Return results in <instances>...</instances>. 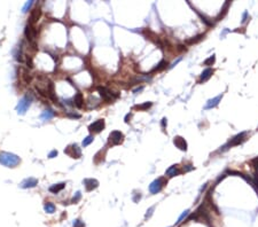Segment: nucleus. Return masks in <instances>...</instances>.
<instances>
[{
    "label": "nucleus",
    "mask_w": 258,
    "mask_h": 227,
    "mask_svg": "<svg viewBox=\"0 0 258 227\" xmlns=\"http://www.w3.org/2000/svg\"><path fill=\"white\" fill-rule=\"evenodd\" d=\"M21 163V158L12 153H0V164L6 168H15Z\"/></svg>",
    "instance_id": "nucleus-1"
},
{
    "label": "nucleus",
    "mask_w": 258,
    "mask_h": 227,
    "mask_svg": "<svg viewBox=\"0 0 258 227\" xmlns=\"http://www.w3.org/2000/svg\"><path fill=\"white\" fill-rule=\"evenodd\" d=\"M31 102H32V98H31V96H29V95L23 96L22 99L20 100V102L17 103V106H16V111H17V114H18V115H24V114L27 112L28 108L30 107Z\"/></svg>",
    "instance_id": "nucleus-2"
},
{
    "label": "nucleus",
    "mask_w": 258,
    "mask_h": 227,
    "mask_svg": "<svg viewBox=\"0 0 258 227\" xmlns=\"http://www.w3.org/2000/svg\"><path fill=\"white\" fill-rule=\"evenodd\" d=\"M123 141H124V134L120 131H112L110 134H109L108 142H109V145H111V146L120 145Z\"/></svg>",
    "instance_id": "nucleus-3"
},
{
    "label": "nucleus",
    "mask_w": 258,
    "mask_h": 227,
    "mask_svg": "<svg viewBox=\"0 0 258 227\" xmlns=\"http://www.w3.org/2000/svg\"><path fill=\"white\" fill-rule=\"evenodd\" d=\"M98 92H99V94L101 95L104 101H107V102H111L114 99H116L118 98V94H114L111 91H109L108 88L106 87H102V86H99L98 87Z\"/></svg>",
    "instance_id": "nucleus-4"
},
{
    "label": "nucleus",
    "mask_w": 258,
    "mask_h": 227,
    "mask_svg": "<svg viewBox=\"0 0 258 227\" xmlns=\"http://www.w3.org/2000/svg\"><path fill=\"white\" fill-rule=\"evenodd\" d=\"M165 180L163 178H160V179H156L153 183L149 185V191L152 194H157L158 192H161V189L163 188V186L165 185Z\"/></svg>",
    "instance_id": "nucleus-5"
},
{
    "label": "nucleus",
    "mask_w": 258,
    "mask_h": 227,
    "mask_svg": "<svg viewBox=\"0 0 258 227\" xmlns=\"http://www.w3.org/2000/svg\"><path fill=\"white\" fill-rule=\"evenodd\" d=\"M64 153H66L67 155H69L70 157H72V158H81V148L77 146L76 143L67 147L66 149H64Z\"/></svg>",
    "instance_id": "nucleus-6"
},
{
    "label": "nucleus",
    "mask_w": 258,
    "mask_h": 227,
    "mask_svg": "<svg viewBox=\"0 0 258 227\" xmlns=\"http://www.w3.org/2000/svg\"><path fill=\"white\" fill-rule=\"evenodd\" d=\"M247 139V132H242V133H239V134H236L235 137L233 138V139H231V141L228 142V145L227 146H225L224 148L226 149V147H229V146H237V145H240V143H242L244 140Z\"/></svg>",
    "instance_id": "nucleus-7"
},
{
    "label": "nucleus",
    "mask_w": 258,
    "mask_h": 227,
    "mask_svg": "<svg viewBox=\"0 0 258 227\" xmlns=\"http://www.w3.org/2000/svg\"><path fill=\"white\" fill-rule=\"evenodd\" d=\"M104 126H106L104 119H98L94 123H92V124L89 125V132H93V133H99V132H101L104 129Z\"/></svg>",
    "instance_id": "nucleus-8"
},
{
    "label": "nucleus",
    "mask_w": 258,
    "mask_h": 227,
    "mask_svg": "<svg viewBox=\"0 0 258 227\" xmlns=\"http://www.w3.org/2000/svg\"><path fill=\"white\" fill-rule=\"evenodd\" d=\"M41 16V9L40 8H33L30 13V17H29V23L28 24H31V25H35L36 23L38 22V20L40 18Z\"/></svg>",
    "instance_id": "nucleus-9"
},
{
    "label": "nucleus",
    "mask_w": 258,
    "mask_h": 227,
    "mask_svg": "<svg viewBox=\"0 0 258 227\" xmlns=\"http://www.w3.org/2000/svg\"><path fill=\"white\" fill-rule=\"evenodd\" d=\"M24 35H25V37L29 39L30 41H33L36 36H37V29L35 28V25L28 24L25 27V30H24Z\"/></svg>",
    "instance_id": "nucleus-10"
},
{
    "label": "nucleus",
    "mask_w": 258,
    "mask_h": 227,
    "mask_svg": "<svg viewBox=\"0 0 258 227\" xmlns=\"http://www.w3.org/2000/svg\"><path fill=\"white\" fill-rule=\"evenodd\" d=\"M37 185H38V179H36V178H28V179L23 180L20 186L23 189H27V188H33Z\"/></svg>",
    "instance_id": "nucleus-11"
},
{
    "label": "nucleus",
    "mask_w": 258,
    "mask_h": 227,
    "mask_svg": "<svg viewBox=\"0 0 258 227\" xmlns=\"http://www.w3.org/2000/svg\"><path fill=\"white\" fill-rule=\"evenodd\" d=\"M173 143H174V146L179 148L180 150H187V142H186V140L183 138V137H180V135H177V137H174L173 138Z\"/></svg>",
    "instance_id": "nucleus-12"
},
{
    "label": "nucleus",
    "mask_w": 258,
    "mask_h": 227,
    "mask_svg": "<svg viewBox=\"0 0 258 227\" xmlns=\"http://www.w3.org/2000/svg\"><path fill=\"white\" fill-rule=\"evenodd\" d=\"M84 185H85V188L87 192H91L93 189H95L99 187V181L96 179H93V178H89V179H85L84 180Z\"/></svg>",
    "instance_id": "nucleus-13"
},
{
    "label": "nucleus",
    "mask_w": 258,
    "mask_h": 227,
    "mask_svg": "<svg viewBox=\"0 0 258 227\" xmlns=\"http://www.w3.org/2000/svg\"><path fill=\"white\" fill-rule=\"evenodd\" d=\"M221 98H223V94L216 96V98H214V99H210V100L206 102L204 108H206V109H212V108H214V107H217L218 103H219V101L221 100Z\"/></svg>",
    "instance_id": "nucleus-14"
},
{
    "label": "nucleus",
    "mask_w": 258,
    "mask_h": 227,
    "mask_svg": "<svg viewBox=\"0 0 258 227\" xmlns=\"http://www.w3.org/2000/svg\"><path fill=\"white\" fill-rule=\"evenodd\" d=\"M212 73H214V70L212 69H210V68H208L206 69L203 72L201 73V77H200V83H204L211 76H212Z\"/></svg>",
    "instance_id": "nucleus-15"
},
{
    "label": "nucleus",
    "mask_w": 258,
    "mask_h": 227,
    "mask_svg": "<svg viewBox=\"0 0 258 227\" xmlns=\"http://www.w3.org/2000/svg\"><path fill=\"white\" fill-rule=\"evenodd\" d=\"M74 101H75V106L77 107V108H83V106H84V96L81 94V92H77V94L75 95L74 98Z\"/></svg>",
    "instance_id": "nucleus-16"
},
{
    "label": "nucleus",
    "mask_w": 258,
    "mask_h": 227,
    "mask_svg": "<svg viewBox=\"0 0 258 227\" xmlns=\"http://www.w3.org/2000/svg\"><path fill=\"white\" fill-rule=\"evenodd\" d=\"M179 173H180V170L178 169V165H172V166H170V168L166 170V172H165V175L168 177H170V178L178 176Z\"/></svg>",
    "instance_id": "nucleus-17"
},
{
    "label": "nucleus",
    "mask_w": 258,
    "mask_h": 227,
    "mask_svg": "<svg viewBox=\"0 0 258 227\" xmlns=\"http://www.w3.org/2000/svg\"><path fill=\"white\" fill-rule=\"evenodd\" d=\"M64 187H66V183H55V185H52L51 187H50V192L53 193V194H58V193L62 191Z\"/></svg>",
    "instance_id": "nucleus-18"
},
{
    "label": "nucleus",
    "mask_w": 258,
    "mask_h": 227,
    "mask_svg": "<svg viewBox=\"0 0 258 227\" xmlns=\"http://www.w3.org/2000/svg\"><path fill=\"white\" fill-rule=\"evenodd\" d=\"M143 33L147 36V38L149 39V40H153V41H154L156 45L158 44L160 46H161V43H160V40H158V37L156 36L154 32H152L150 30H145V31H143Z\"/></svg>",
    "instance_id": "nucleus-19"
},
{
    "label": "nucleus",
    "mask_w": 258,
    "mask_h": 227,
    "mask_svg": "<svg viewBox=\"0 0 258 227\" xmlns=\"http://www.w3.org/2000/svg\"><path fill=\"white\" fill-rule=\"evenodd\" d=\"M54 115H55V112L53 111V110L51 109H48V110H45V111H43V114H41V119L43 121H50V119H52V118L54 117Z\"/></svg>",
    "instance_id": "nucleus-20"
},
{
    "label": "nucleus",
    "mask_w": 258,
    "mask_h": 227,
    "mask_svg": "<svg viewBox=\"0 0 258 227\" xmlns=\"http://www.w3.org/2000/svg\"><path fill=\"white\" fill-rule=\"evenodd\" d=\"M44 210L47 213H53L55 212V205L53 204L52 202H46L44 205Z\"/></svg>",
    "instance_id": "nucleus-21"
},
{
    "label": "nucleus",
    "mask_w": 258,
    "mask_h": 227,
    "mask_svg": "<svg viewBox=\"0 0 258 227\" xmlns=\"http://www.w3.org/2000/svg\"><path fill=\"white\" fill-rule=\"evenodd\" d=\"M22 78H23V81H24L25 84H30L31 81H32V75H31L28 70H24V71H23V75H22Z\"/></svg>",
    "instance_id": "nucleus-22"
},
{
    "label": "nucleus",
    "mask_w": 258,
    "mask_h": 227,
    "mask_svg": "<svg viewBox=\"0 0 258 227\" xmlns=\"http://www.w3.org/2000/svg\"><path fill=\"white\" fill-rule=\"evenodd\" d=\"M166 66H168V62H166L165 60H162V61L157 64V67H155L154 69H153V72H154V71H161L164 68H166Z\"/></svg>",
    "instance_id": "nucleus-23"
},
{
    "label": "nucleus",
    "mask_w": 258,
    "mask_h": 227,
    "mask_svg": "<svg viewBox=\"0 0 258 227\" xmlns=\"http://www.w3.org/2000/svg\"><path fill=\"white\" fill-rule=\"evenodd\" d=\"M152 106H153V103H152V102H145V103H142V104H138V106H135V107H134V109L147 110L148 108H150Z\"/></svg>",
    "instance_id": "nucleus-24"
},
{
    "label": "nucleus",
    "mask_w": 258,
    "mask_h": 227,
    "mask_svg": "<svg viewBox=\"0 0 258 227\" xmlns=\"http://www.w3.org/2000/svg\"><path fill=\"white\" fill-rule=\"evenodd\" d=\"M203 38H204V35H199V36L194 37L193 39H188L186 43L187 44H196V43H199L200 40H202Z\"/></svg>",
    "instance_id": "nucleus-25"
},
{
    "label": "nucleus",
    "mask_w": 258,
    "mask_h": 227,
    "mask_svg": "<svg viewBox=\"0 0 258 227\" xmlns=\"http://www.w3.org/2000/svg\"><path fill=\"white\" fill-rule=\"evenodd\" d=\"M81 192H77L74 195V197L71 198V203H72V204H77V203L81 201Z\"/></svg>",
    "instance_id": "nucleus-26"
},
{
    "label": "nucleus",
    "mask_w": 258,
    "mask_h": 227,
    "mask_svg": "<svg viewBox=\"0 0 258 227\" xmlns=\"http://www.w3.org/2000/svg\"><path fill=\"white\" fill-rule=\"evenodd\" d=\"M93 140H94L93 135H89V137H86L85 139L83 140V147H87L89 143H92V142H93Z\"/></svg>",
    "instance_id": "nucleus-27"
},
{
    "label": "nucleus",
    "mask_w": 258,
    "mask_h": 227,
    "mask_svg": "<svg viewBox=\"0 0 258 227\" xmlns=\"http://www.w3.org/2000/svg\"><path fill=\"white\" fill-rule=\"evenodd\" d=\"M32 5H33V1H32V0H31V1H27V2H25V5H24V6H23V8H22L23 13H27L30 8L32 7Z\"/></svg>",
    "instance_id": "nucleus-28"
},
{
    "label": "nucleus",
    "mask_w": 258,
    "mask_h": 227,
    "mask_svg": "<svg viewBox=\"0 0 258 227\" xmlns=\"http://www.w3.org/2000/svg\"><path fill=\"white\" fill-rule=\"evenodd\" d=\"M214 61H216V56L212 55V56L208 58V59L204 61V66H212V64L214 63Z\"/></svg>",
    "instance_id": "nucleus-29"
},
{
    "label": "nucleus",
    "mask_w": 258,
    "mask_h": 227,
    "mask_svg": "<svg viewBox=\"0 0 258 227\" xmlns=\"http://www.w3.org/2000/svg\"><path fill=\"white\" fill-rule=\"evenodd\" d=\"M188 214H189V210H186V211H184V212L181 213V216H180V217L178 218L177 224H180V223H181V221H183V220H184L185 218H186V217L188 216Z\"/></svg>",
    "instance_id": "nucleus-30"
},
{
    "label": "nucleus",
    "mask_w": 258,
    "mask_h": 227,
    "mask_svg": "<svg viewBox=\"0 0 258 227\" xmlns=\"http://www.w3.org/2000/svg\"><path fill=\"white\" fill-rule=\"evenodd\" d=\"M74 227H85V225H84V223L81 220L77 219L74 221Z\"/></svg>",
    "instance_id": "nucleus-31"
},
{
    "label": "nucleus",
    "mask_w": 258,
    "mask_h": 227,
    "mask_svg": "<svg viewBox=\"0 0 258 227\" xmlns=\"http://www.w3.org/2000/svg\"><path fill=\"white\" fill-rule=\"evenodd\" d=\"M153 211H154V206H152V208H149L147 210V213H146V216H145V218L147 219V218H149L152 214H153Z\"/></svg>",
    "instance_id": "nucleus-32"
},
{
    "label": "nucleus",
    "mask_w": 258,
    "mask_h": 227,
    "mask_svg": "<svg viewBox=\"0 0 258 227\" xmlns=\"http://www.w3.org/2000/svg\"><path fill=\"white\" fill-rule=\"evenodd\" d=\"M27 64H28L29 68H33V62H32L31 56H27Z\"/></svg>",
    "instance_id": "nucleus-33"
},
{
    "label": "nucleus",
    "mask_w": 258,
    "mask_h": 227,
    "mask_svg": "<svg viewBox=\"0 0 258 227\" xmlns=\"http://www.w3.org/2000/svg\"><path fill=\"white\" fill-rule=\"evenodd\" d=\"M58 156V150H52L51 153L48 154V157L50 158H54V157H56Z\"/></svg>",
    "instance_id": "nucleus-34"
},
{
    "label": "nucleus",
    "mask_w": 258,
    "mask_h": 227,
    "mask_svg": "<svg viewBox=\"0 0 258 227\" xmlns=\"http://www.w3.org/2000/svg\"><path fill=\"white\" fill-rule=\"evenodd\" d=\"M177 50H178L179 52H184V51L186 52V51H187V48L185 47L184 45H178V48H177Z\"/></svg>",
    "instance_id": "nucleus-35"
},
{
    "label": "nucleus",
    "mask_w": 258,
    "mask_h": 227,
    "mask_svg": "<svg viewBox=\"0 0 258 227\" xmlns=\"http://www.w3.org/2000/svg\"><path fill=\"white\" fill-rule=\"evenodd\" d=\"M67 116H68V117H72V118H81V115H78V114H68Z\"/></svg>",
    "instance_id": "nucleus-36"
},
{
    "label": "nucleus",
    "mask_w": 258,
    "mask_h": 227,
    "mask_svg": "<svg viewBox=\"0 0 258 227\" xmlns=\"http://www.w3.org/2000/svg\"><path fill=\"white\" fill-rule=\"evenodd\" d=\"M142 89H143V86H140V87H138V88H135V89H133V93H134V94H137L138 92H141Z\"/></svg>",
    "instance_id": "nucleus-37"
},
{
    "label": "nucleus",
    "mask_w": 258,
    "mask_h": 227,
    "mask_svg": "<svg viewBox=\"0 0 258 227\" xmlns=\"http://www.w3.org/2000/svg\"><path fill=\"white\" fill-rule=\"evenodd\" d=\"M193 169H194V166H192V165H186V168H184V171L187 172V171H191Z\"/></svg>",
    "instance_id": "nucleus-38"
},
{
    "label": "nucleus",
    "mask_w": 258,
    "mask_h": 227,
    "mask_svg": "<svg viewBox=\"0 0 258 227\" xmlns=\"http://www.w3.org/2000/svg\"><path fill=\"white\" fill-rule=\"evenodd\" d=\"M180 61H181V58H179V59H178L177 61H174V62H173V63H172V64L170 66V69H171V68H173V67L176 66V64H178V63H179Z\"/></svg>",
    "instance_id": "nucleus-39"
},
{
    "label": "nucleus",
    "mask_w": 258,
    "mask_h": 227,
    "mask_svg": "<svg viewBox=\"0 0 258 227\" xmlns=\"http://www.w3.org/2000/svg\"><path fill=\"white\" fill-rule=\"evenodd\" d=\"M252 163H254V165L256 166V169H258V157L255 158V160H252Z\"/></svg>",
    "instance_id": "nucleus-40"
},
{
    "label": "nucleus",
    "mask_w": 258,
    "mask_h": 227,
    "mask_svg": "<svg viewBox=\"0 0 258 227\" xmlns=\"http://www.w3.org/2000/svg\"><path fill=\"white\" fill-rule=\"evenodd\" d=\"M140 198H141V195H140V193H139V195H138L137 197H134V198H133V201H134V202H138V201H139Z\"/></svg>",
    "instance_id": "nucleus-41"
},
{
    "label": "nucleus",
    "mask_w": 258,
    "mask_h": 227,
    "mask_svg": "<svg viewBox=\"0 0 258 227\" xmlns=\"http://www.w3.org/2000/svg\"><path fill=\"white\" fill-rule=\"evenodd\" d=\"M165 125H166V118H163L162 119V126L163 127H165Z\"/></svg>",
    "instance_id": "nucleus-42"
},
{
    "label": "nucleus",
    "mask_w": 258,
    "mask_h": 227,
    "mask_svg": "<svg viewBox=\"0 0 258 227\" xmlns=\"http://www.w3.org/2000/svg\"><path fill=\"white\" fill-rule=\"evenodd\" d=\"M247 15H248V13H247V12H245V13H244L243 14V20H242V22H245V21H247Z\"/></svg>",
    "instance_id": "nucleus-43"
},
{
    "label": "nucleus",
    "mask_w": 258,
    "mask_h": 227,
    "mask_svg": "<svg viewBox=\"0 0 258 227\" xmlns=\"http://www.w3.org/2000/svg\"><path fill=\"white\" fill-rule=\"evenodd\" d=\"M129 118H131V115H130V114H127V115H126V117H125V122H126V123H129Z\"/></svg>",
    "instance_id": "nucleus-44"
}]
</instances>
